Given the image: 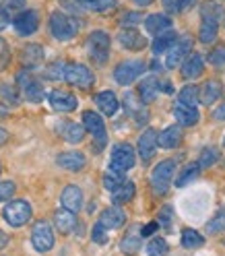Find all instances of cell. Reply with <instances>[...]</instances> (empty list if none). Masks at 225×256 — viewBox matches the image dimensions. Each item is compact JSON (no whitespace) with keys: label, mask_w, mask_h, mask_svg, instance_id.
<instances>
[{"label":"cell","mask_w":225,"mask_h":256,"mask_svg":"<svg viewBox=\"0 0 225 256\" xmlns=\"http://www.w3.org/2000/svg\"><path fill=\"white\" fill-rule=\"evenodd\" d=\"M176 170V162L174 159H164L162 164H157L155 170L151 172V188L155 194H166L172 186V176Z\"/></svg>","instance_id":"cell-1"},{"label":"cell","mask_w":225,"mask_h":256,"mask_svg":"<svg viewBox=\"0 0 225 256\" xmlns=\"http://www.w3.org/2000/svg\"><path fill=\"white\" fill-rule=\"evenodd\" d=\"M50 31H52V36L60 42H68L76 36V31H78V25L74 23V19H70L68 14H64V12H52V17H50Z\"/></svg>","instance_id":"cell-2"},{"label":"cell","mask_w":225,"mask_h":256,"mask_svg":"<svg viewBox=\"0 0 225 256\" xmlns=\"http://www.w3.org/2000/svg\"><path fill=\"white\" fill-rule=\"evenodd\" d=\"M87 52L95 64H106L110 58V36L106 31H93L87 40Z\"/></svg>","instance_id":"cell-3"},{"label":"cell","mask_w":225,"mask_h":256,"mask_svg":"<svg viewBox=\"0 0 225 256\" xmlns=\"http://www.w3.org/2000/svg\"><path fill=\"white\" fill-rule=\"evenodd\" d=\"M83 128L89 130L93 134V140H95V149H104L106 142H108V132H106V124H104V118L95 112L87 110L83 114Z\"/></svg>","instance_id":"cell-4"},{"label":"cell","mask_w":225,"mask_h":256,"mask_svg":"<svg viewBox=\"0 0 225 256\" xmlns=\"http://www.w3.org/2000/svg\"><path fill=\"white\" fill-rule=\"evenodd\" d=\"M64 81L68 85H74V87H81V89H87L93 85L95 76L93 72L85 66V64H64Z\"/></svg>","instance_id":"cell-5"},{"label":"cell","mask_w":225,"mask_h":256,"mask_svg":"<svg viewBox=\"0 0 225 256\" xmlns=\"http://www.w3.org/2000/svg\"><path fill=\"white\" fill-rule=\"evenodd\" d=\"M134 149L128 145V142H120V145H116L114 149H112V157H110V168L116 170V172H128L134 168Z\"/></svg>","instance_id":"cell-6"},{"label":"cell","mask_w":225,"mask_h":256,"mask_svg":"<svg viewBox=\"0 0 225 256\" xmlns=\"http://www.w3.org/2000/svg\"><path fill=\"white\" fill-rule=\"evenodd\" d=\"M4 221L10 228H21L31 219V204L27 200H10L4 206Z\"/></svg>","instance_id":"cell-7"},{"label":"cell","mask_w":225,"mask_h":256,"mask_svg":"<svg viewBox=\"0 0 225 256\" xmlns=\"http://www.w3.org/2000/svg\"><path fill=\"white\" fill-rule=\"evenodd\" d=\"M31 244L38 252H50L54 246V232L48 221H38L31 230Z\"/></svg>","instance_id":"cell-8"},{"label":"cell","mask_w":225,"mask_h":256,"mask_svg":"<svg viewBox=\"0 0 225 256\" xmlns=\"http://www.w3.org/2000/svg\"><path fill=\"white\" fill-rule=\"evenodd\" d=\"M142 72H144V62L142 60H124L116 66L114 78L118 81V85H130Z\"/></svg>","instance_id":"cell-9"},{"label":"cell","mask_w":225,"mask_h":256,"mask_svg":"<svg viewBox=\"0 0 225 256\" xmlns=\"http://www.w3.org/2000/svg\"><path fill=\"white\" fill-rule=\"evenodd\" d=\"M17 83H19V89L23 91V95L27 98V102L31 104H40L44 100V87L40 85V81H36V76L27 70H21L17 74Z\"/></svg>","instance_id":"cell-10"},{"label":"cell","mask_w":225,"mask_h":256,"mask_svg":"<svg viewBox=\"0 0 225 256\" xmlns=\"http://www.w3.org/2000/svg\"><path fill=\"white\" fill-rule=\"evenodd\" d=\"M192 50V38L190 36H180L174 42V46L168 50V58H166V66L168 68H176L180 64V60Z\"/></svg>","instance_id":"cell-11"},{"label":"cell","mask_w":225,"mask_h":256,"mask_svg":"<svg viewBox=\"0 0 225 256\" xmlns=\"http://www.w3.org/2000/svg\"><path fill=\"white\" fill-rule=\"evenodd\" d=\"M48 102H50V106L56 110V112H72L76 110L78 102L72 93L68 91H60V89H54L50 91V95H48Z\"/></svg>","instance_id":"cell-12"},{"label":"cell","mask_w":225,"mask_h":256,"mask_svg":"<svg viewBox=\"0 0 225 256\" xmlns=\"http://www.w3.org/2000/svg\"><path fill=\"white\" fill-rule=\"evenodd\" d=\"M40 27V19L36 10H23L14 17V29L19 36H31L36 34V29Z\"/></svg>","instance_id":"cell-13"},{"label":"cell","mask_w":225,"mask_h":256,"mask_svg":"<svg viewBox=\"0 0 225 256\" xmlns=\"http://www.w3.org/2000/svg\"><path fill=\"white\" fill-rule=\"evenodd\" d=\"M155 151H157V132L153 128H147L138 138V155L142 162H149L155 155Z\"/></svg>","instance_id":"cell-14"},{"label":"cell","mask_w":225,"mask_h":256,"mask_svg":"<svg viewBox=\"0 0 225 256\" xmlns=\"http://www.w3.org/2000/svg\"><path fill=\"white\" fill-rule=\"evenodd\" d=\"M60 200H62V206L64 209H68L72 213H76L78 209L83 206V192L78 186H66L62 190V194H60Z\"/></svg>","instance_id":"cell-15"},{"label":"cell","mask_w":225,"mask_h":256,"mask_svg":"<svg viewBox=\"0 0 225 256\" xmlns=\"http://www.w3.org/2000/svg\"><path fill=\"white\" fill-rule=\"evenodd\" d=\"M56 162L60 168L68 170V172H81L87 164V159L81 151H66V153H60Z\"/></svg>","instance_id":"cell-16"},{"label":"cell","mask_w":225,"mask_h":256,"mask_svg":"<svg viewBox=\"0 0 225 256\" xmlns=\"http://www.w3.org/2000/svg\"><path fill=\"white\" fill-rule=\"evenodd\" d=\"M202 70H204V60H202V56L200 54H188L186 56V60L182 62V76L184 78H198L200 74H202Z\"/></svg>","instance_id":"cell-17"},{"label":"cell","mask_w":225,"mask_h":256,"mask_svg":"<svg viewBox=\"0 0 225 256\" xmlns=\"http://www.w3.org/2000/svg\"><path fill=\"white\" fill-rule=\"evenodd\" d=\"M174 116L182 126H194V124H198V118H200L198 110L194 106H184L180 102H176V106H174Z\"/></svg>","instance_id":"cell-18"},{"label":"cell","mask_w":225,"mask_h":256,"mask_svg":"<svg viewBox=\"0 0 225 256\" xmlns=\"http://www.w3.org/2000/svg\"><path fill=\"white\" fill-rule=\"evenodd\" d=\"M182 142V128L180 126H168L164 132L157 134V145L164 149H178Z\"/></svg>","instance_id":"cell-19"},{"label":"cell","mask_w":225,"mask_h":256,"mask_svg":"<svg viewBox=\"0 0 225 256\" xmlns=\"http://www.w3.org/2000/svg\"><path fill=\"white\" fill-rule=\"evenodd\" d=\"M100 223H102V226H104L106 230H116V228H122L124 223H126V213L120 209L118 204H114V206H110V209H106V211L102 213Z\"/></svg>","instance_id":"cell-20"},{"label":"cell","mask_w":225,"mask_h":256,"mask_svg":"<svg viewBox=\"0 0 225 256\" xmlns=\"http://www.w3.org/2000/svg\"><path fill=\"white\" fill-rule=\"evenodd\" d=\"M124 106H126V110H128V114L134 116L136 124H144V122L149 120V112H147V108H144V104L136 102V98H134L132 93H128L126 98H124Z\"/></svg>","instance_id":"cell-21"},{"label":"cell","mask_w":225,"mask_h":256,"mask_svg":"<svg viewBox=\"0 0 225 256\" xmlns=\"http://www.w3.org/2000/svg\"><path fill=\"white\" fill-rule=\"evenodd\" d=\"M58 134H62V138L68 142H81L85 138V128L74 122H62L58 124Z\"/></svg>","instance_id":"cell-22"},{"label":"cell","mask_w":225,"mask_h":256,"mask_svg":"<svg viewBox=\"0 0 225 256\" xmlns=\"http://www.w3.org/2000/svg\"><path fill=\"white\" fill-rule=\"evenodd\" d=\"M54 223L60 234H70L76 228V213H72L68 209H60L54 215Z\"/></svg>","instance_id":"cell-23"},{"label":"cell","mask_w":225,"mask_h":256,"mask_svg":"<svg viewBox=\"0 0 225 256\" xmlns=\"http://www.w3.org/2000/svg\"><path fill=\"white\" fill-rule=\"evenodd\" d=\"M120 44L126 48V50H142L144 46H147V40H144L138 31H134V29H124L122 34H120Z\"/></svg>","instance_id":"cell-24"},{"label":"cell","mask_w":225,"mask_h":256,"mask_svg":"<svg viewBox=\"0 0 225 256\" xmlns=\"http://www.w3.org/2000/svg\"><path fill=\"white\" fill-rule=\"evenodd\" d=\"M95 104L100 106L102 114H106V116H114L116 112H118V98L112 91L98 93V95H95Z\"/></svg>","instance_id":"cell-25"},{"label":"cell","mask_w":225,"mask_h":256,"mask_svg":"<svg viewBox=\"0 0 225 256\" xmlns=\"http://www.w3.org/2000/svg\"><path fill=\"white\" fill-rule=\"evenodd\" d=\"M221 95H223V89H221L219 81H206L202 85V89L198 91V102H202L204 106H211L221 98Z\"/></svg>","instance_id":"cell-26"},{"label":"cell","mask_w":225,"mask_h":256,"mask_svg":"<svg viewBox=\"0 0 225 256\" xmlns=\"http://www.w3.org/2000/svg\"><path fill=\"white\" fill-rule=\"evenodd\" d=\"M134 182L130 180H124L116 190H112V202L114 204H124V202H130L134 198Z\"/></svg>","instance_id":"cell-27"},{"label":"cell","mask_w":225,"mask_h":256,"mask_svg":"<svg viewBox=\"0 0 225 256\" xmlns=\"http://www.w3.org/2000/svg\"><path fill=\"white\" fill-rule=\"evenodd\" d=\"M21 60L25 64V68H34L44 60V48L38 46V44H29L23 48V54H21Z\"/></svg>","instance_id":"cell-28"},{"label":"cell","mask_w":225,"mask_h":256,"mask_svg":"<svg viewBox=\"0 0 225 256\" xmlns=\"http://www.w3.org/2000/svg\"><path fill=\"white\" fill-rule=\"evenodd\" d=\"M159 93V81L155 76H147L144 81L138 85V95H140V102L142 104H151Z\"/></svg>","instance_id":"cell-29"},{"label":"cell","mask_w":225,"mask_h":256,"mask_svg":"<svg viewBox=\"0 0 225 256\" xmlns=\"http://www.w3.org/2000/svg\"><path fill=\"white\" fill-rule=\"evenodd\" d=\"M144 27H147L149 34L159 36L172 27V19H168L166 14H151V17L144 19Z\"/></svg>","instance_id":"cell-30"},{"label":"cell","mask_w":225,"mask_h":256,"mask_svg":"<svg viewBox=\"0 0 225 256\" xmlns=\"http://www.w3.org/2000/svg\"><path fill=\"white\" fill-rule=\"evenodd\" d=\"M178 40V36H176V31H164V34H159L157 38H155V42H153V52H155V56L157 54H164V52H168L170 48L174 46V42Z\"/></svg>","instance_id":"cell-31"},{"label":"cell","mask_w":225,"mask_h":256,"mask_svg":"<svg viewBox=\"0 0 225 256\" xmlns=\"http://www.w3.org/2000/svg\"><path fill=\"white\" fill-rule=\"evenodd\" d=\"M78 4L87 10H95V12H110L116 8V0H76Z\"/></svg>","instance_id":"cell-32"},{"label":"cell","mask_w":225,"mask_h":256,"mask_svg":"<svg viewBox=\"0 0 225 256\" xmlns=\"http://www.w3.org/2000/svg\"><path fill=\"white\" fill-rule=\"evenodd\" d=\"M217 29H219V23L204 19L202 25H200V29H198V40L202 44H213L217 40Z\"/></svg>","instance_id":"cell-33"},{"label":"cell","mask_w":225,"mask_h":256,"mask_svg":"<svg viewBox=\"0 0 225 256\" xmlns=\"http://www.w3.org/2000/svg\"><path fill=\"white\" fill-rule=\"evenodd\" d=\"M140 234H134V228L128 232V236L122 240V244H120V250L126 252V254H134L140 250Z\"/></svg>","instance_id":"cell-34"},{"label":"cell","mask_w":225,"mask_h":256,"mask_svg":"<svg viewBox=\"0 0 225 256\" xmlns=\"http://www.w3.org/2000/svg\"><path fill=\"white\" fill-rule=\"evenodd\" d=\"M202 244H204V238L196 230H184L182 232V246L184 248L194 250V248H200Z\"/></svg>","instance_id":"cell-35"},{"label":"cell","mask_w":225,"mask_h":256,"mask_svg":"<svg viewBox=\"0 0 225 256\" xmlns=\"http://www.w3.org/2000/svg\"><path fill=\"white\" fill-rule=\"evenodd\" d=\"M223 14H225V8H223L219 2H206V4L202 6V19H206V21L219 23V21L223 19Z\"/></svg>","instance_id":"cell-36"},{"label":"cell","mask_w":225,"mask_h":256,"mask_svg":"<svg viewBox=\"0 0 225 256\" xmlns=\"http://www.w3.org/2000/svg\"><path fill=\"white\" fill-rule=\"evenodd\" d=\"M225 232V206L217 211V215L206 223V234L211 236H217V234H223Z\"/></svg>","instance_id":"cell-37"},{"label":"cell","mask_w":225,"mask_h":256,"mask_svg":"<svg viewBox=\"0 0 225 256\" xmlns=\"http://www.w3.org/2000/svg\"><path fill=\"white\" fill-rule=\"evenodd\" d=\"M198 172H200V168H198V164H188L184 170H182V174L178 176V180H176V186L178 188H182V186H186V184H190L192 180L198 176Z\"/></svg>","instance_id":"cell-38"},{"label":"cell","mask_w":225,"mask_h":256,"mask_svg":"<svg viewBox=\"0 0 225 256\" xmlns=\"http://www.w3.org/2000/svg\"><path fill=\"white\" fill-rule=\"evenodd\" d=\"M162 2H164V8L168 12H184V10L194 6L198 0H162Z\"/></svg>","instance_id":"cell-39"},{"label":"cell","mask_w":225,"mask_h":256,"mask_svg":"<svg viewBox=\"0 0 225 256\" xmlns=\"http://www.w3.org/2000/svg\"><path fill=\"white\" fill-rule=\"evenodd\" d=\"M178 102L184 104V106H194V108H196V104H198V87L186 85V87L180 91V95H178Z\"/></svg>","instance_id":"cell-40"},{"label":"cell","mask_w":225,"mask_h":256,"mask_svg":"<svg viewBox=\"0 0 225 256\" xmlns=\"http://www.w3.org/2000/svg\"><path fill=\"white\" fill-rule=\"evenodd\" d=\"M168 250L170 246L164 238H153L147 244V256H168Z\"/></svg>","instance_id":"cell-41"},{"label":"cell","mask_w":225,"mask_h":256,"mask_svg":"<svg viewBox=\"0 0 225 256\" xmlns=\"http://www.w3.org/2000/svg\"><path fill=\"white\" fill-rule=\"evenodd\" d=\"M0 98H2V102H6L8 106H19V91L14 85H8V83L0 85Z\"/></svg>","instance_id":"cell-42"},{"label":"cell","mask_w":225,"mask_h":256,"mask_svg":"<svg viewBox=\"0 0 225 256\" xmlns=\"http://www.w3.org/2000/svg\"><path fill=\"white\" fill-rule=\"evenodd\" d=\"M122 182H124V174H122V172H116V170L110 168V170L104 174V186H106L108 190H116Z\"/></svg>","instance_id":"cell-43"},{"label":"cell","mask_w":225,"mask_h":256,"mask_svg":"<svg viewBox=\"0 0 225 256\" xmlns=\"http://www.w3.org/2000/svg\"><path fill=\"white\" fill-rule=\"evenodd\" d=\"M217 159H219V151L213 149V147H206V149L200 153V157H198V168H200V170L211 168V166L217 164Z\"/></svg>","instance_id":"cell-44"},{"label":"cell","mask_w":225,"mask_h":256,"mask_svg":"<svg viewBox=\"0 0 225 256\" xmlns=\"http://www.w3.org/2000/svg\"><path fill=\"white\" fill-rule=\"evenodd\" d=\"M46 78H52V81H60L64 78V62H52L50 66L46 68Z\"/></svg>","instance_id":"cell-45"},{"label":"cell","mask_w":225,"mask_h":256,"mask_svg":"<svg viewBox=\"0 0 225 256\" xmlns=\"http://www.w3.org/2000/svg\"><path fill=\"white\" fill-rule=\"evenodd\" d=\"M208 62L217 68H223L225 66V46H217L215 50L208 54Z\"/></svg>","instance_id":"cell-46"},{"label":"cell","mask_w":225,"mask_h":256,"mask_svg":"<svg viewBox=\"0 0 225 256\" xmlns=\"http://www.w3.org/2000/svg\"><path fill=\"white\" fill-rule=\"evenodd\" d=\"M91 238L95 244H108V230L102 226V223H95V228L91 232Z\"/></svg>","instance_id":"cell-47"},{"label":"cell","mask_w":225,"mask_h":256,"mask_svg":"<svg viewBox=\"0 0 225 256\" xmlns=\"http://www.w3.org/2000/svg\"><path fill=\"white\" fill-rule=\"evenodd\" d=\"M12 194H14V182H10V180L0 182V202L10 200Z\"/></svg>","instance_id":"cell-48"},{"label":"cell","mask_w":225,"mask_h":256,"mask_svg":"<svg viewBox=\"0 0 225 256\" xmlns=\"http://www.w3.org/2000/svg\"><path fill=\"white\" fill-rule=\"evenodd\" d=\"M172 215H174V209H172V206H164V209L159 211V219H157V223H159V226H164L166 230H170V226H172Z\"/></svg>","instance_id":"cell-49"},{"label":"cell","mask_w":225,"mask_h":256,"mask_svg":"<svg viewBox=\"0 0 225 256\" xmlns=\"http://www.w3.org/2000/svg\"><path fill=\"white\" fill-rule=\"evenodd\" d=\"M140 12H126L124 17H122V25L124 27H134V25H138L140 23Z\"/></svg>","instance_id":"cell-50"},{"label":"cell","mask_w":225,"mask_h":256,"mask_svg":"<svg viewBox=\"0 0 225 256\" xmlns=\"http://www.w3.org/2000/svg\"><path fill=\"white\" fill-rule=\"evenodd\" d=\"M8 21H10V17H8V10H6L4 6H0V31L8 27Z\"/></svg>","instance_id":"cell-51"},{"label":"cell","mask_w":225,"mask_h":256,"mask_svg":"<svg viewBox=\"0 0 225 256\" xmlns=\"http://www.w3.org/2000/svg\"><path fill=\"white\" fill-rule=\"evenodd\" d=\"M159 228V223L157 221H153V223H147V226H144L142 230H140V236H144V238H147V236H151V234H155V230Z\"/></svg>","instance_id":"cell-52"},{"label":"cell","mask_w":225,"mask_h":256,"mask_svg":"<svg viewBox=\"0 0 225 256\" xmlns=\"http://www.w3.org/2000/svg\"><path fill=\"white\" fill-rule=\"evenodd\" d=\"M213 118H215L217 122H223V120H225V102H223V104L213 112Z\"/></svg>","instance_id":"cell-53"},{"label":"cell","mask_w":225,"mask_h":256,"mask_svg":"<svg viewBox=\"0 0 225 256\" xmlns=\"http://www.w3.org/2000/svg\"><path fill=\"white\" fill-rule=\"evenodd\" d=\"M6 244H8V236L4 232H0V250H4Z\"/></svg>","instance_id":"cell-54"},{"label":"cell","mask_w":225,"mask_h":256,"mask_svg":"<svg viewBox=\"0 0 225 256\" xmlns=\"http://www.w3.org/2000/svg\"><path fill=\"white\" fill-rule=\"evenodd\" d=\"M6 140H8V132L4 130V128H0V147H2Z\"/></svg>","instance_id":"cell-55"},{"label":"cell","mask_w":225,"mask_h":256,"mask_svg":"<svg viewBox=\"0 0 225 256\" xmlns=\"http://www.w3.org/2000/svg\"><path fill=\"white\" fill-rule=\"evenodd\" d=\"M132 2H134L136 6H140V8H142V6H149V4H153V0H132Z\"/></svg>","instance_id":"cell-56"},{"label":"cell","mask_w":225,"mask_h":256,"mask_svg":"<svg viewBox=\"0 0 225 256\" xmlns=\"http://www.w3.org/2000/svg\"><path fill=\"white\" fill-rule=\"evenodd\" d=\"M6 114H8L6 106H4V104H0V120H2V118H6Z\"/></svg>","instance_id":"cell-57"},{"label":"cell","mask_w":225,"mask_h":256,"mask_svg":"<svg viewBox=\"0 0 225 256\" xmlns=\"http://www.w3.org/2000/svg\"><path fill=\"white\" fill-rule=\"evenodd\" d=\"M223 147H225V138H223Z\"/></svg>","instance_id":"cell-58"}]
</instances>
